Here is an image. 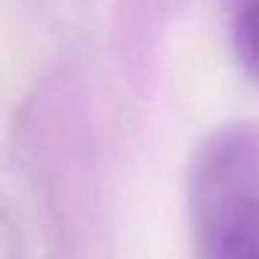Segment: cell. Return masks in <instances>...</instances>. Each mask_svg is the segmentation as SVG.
Returning a JSON list of instances; mask_svg holds the SVG:
<instances>
[{
  "label": "cell",
  "mask_w": 259,
  "mask_h": 259,
  "mask_svg": "<svg viewBox=\"0 0 259 259\" xmlns=\"http://www.w3.org/2000/svg\"><path fill=\"white\" fill-rule=\"evenodd\" d=\"M198 259H259V128L231 125L201 148L190 179Z\"/></svg>",
  "instance_id": "obj_1"
},
{
  "label": "cell",
  "mask_w": 259,
  "mask_h": 259,
  "mask_svg": "<svg viewBox=\"0 0 259 259\" xmlns=\"http://www.w3.org/2000/svg\"><path fill=\"white\" fill-rule=\"evenodd\" d=\"M231 45L242 70L259 81V0H234Z\"/></svg>",
  "instance_id": "obj_2"
}]
</instances>
